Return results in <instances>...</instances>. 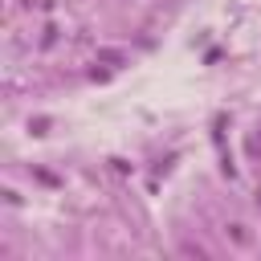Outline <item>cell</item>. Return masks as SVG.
<instances>
[{"instance_id":"cell-1","label":"cell","mask_w":261,"mask_h":261,"mask_svg":"<svg viewBox=\"0 0 261 261\" xmlns=\"http://www.w3.org/2000/svg\"><path fill=\"white\" fill-rule=\"evenodd\" d=\"M228 237H232L237 245H249V237H245V224H228Z\"/></svg>"},{"instance_id":"cell-2","label":"cell","mask_w":261,"mask_h":261,"mask_svg":"<svg viewBox=\"0 0 261 261\" xmlns=\"http://www.w3.org/2000/svg\"><path fill=\"white\" fill-rule=\"evenodd\" d=\"M257 204H261V188H257Z\"/></svg>"}]
</instances>
